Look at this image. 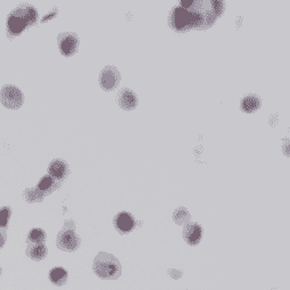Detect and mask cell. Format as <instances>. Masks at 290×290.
<instances>
[{
  "label": "cell",
  "instance_id": "cell-10",
  "mask_svg": "<svg viewBox=\"0 0 290 290\" xmlns=\"http://www.w3.org/2000/svg\"><path fill=\"white\" fill-rule=\"evenodd\" d=\"M118 102L121 108L125 111H131L137 107L138 105V98L134 95L133 91L129 90V89L124 88L122 91L119 93Z\"/></svg>",
  "mask_w": 290,
  "mask_h": 290
},
{
  "label": "cell",
  "instance_id": "cell-9",
  "mask_svg": "<svg viewBox=\"0 0 290 290\" xmlns=\"http://www.w3.org/2000/svg\"><path fill=\"white\" fill-rule=\"evenodd\" d=\"M203 238V229L198 223H189L184 229V239L190 246L198 245Z\"/></svg>",
  "mask_w": 290,
  "mask_h": 290
},
{
  "label": "cell",
  "instance_id": "cell-20",
  "mask_svg": "<svg viewBox=\"0 0 290 290\" xmlns=\"http://www.w3.org/2000/svg\"><path fill=\"white\" fill-rule=\"evenodd\" d=\"M5 241H6V232L4 229L0 228V248L5 245Z\"/></svg>",
  "mask_w": 290,
  "mask_h": 290
},
{
  "label": "cell",
  "instance_id": "cell-8",
  "mask_svg": "<svg viewBox=\"0 0 290 290\" xmlns=\"http://www.w3.org/2000/svg\"><path fill=\"white\" fill-rule=\"evenodd\" d=\"M114 227L122 235L131 232L135 227V220L129 212H121L114 219Z\"/></svg>",
  "mask_w": 290,
  "mask_h": 290
},
{
  "label": "cell",
  "instance_id": "cell-5",
  "mask_svg": "<svg viewBox=\"0 0 290 290\" xmlns=\"http://www.w3.org/2000/svg\"><path fill=\"white\" fill-rule=\"evenodd\" d=\"M7 25L9 31L14 34H20L26 26H30L31 23L27 17L25 8H17L8 17Z\"/></svg>",
  "mask_w": 290,
  "mask_h": 290
},
{
  "label": "cell",
  "instance_id": "cell-17",
  "mask_svg": "<svg viewBox=\"0 0 290 290\" xmlns=\"http://www.w3.org/2000/svg\"><path fill=\"white\" fill-rule=\"evenodd\" d=\"M24 196L27 202L32 203V202H38V200H41L42 197H44V194H42L38 188H35V189H27L24 193Z\"/></svg>",
  "mask_w": 290,
  "mask_h": 290
},
{
  "label": "cell",
  "instance_id": "cell-7",
  "mask_svg": "<svg viewBox=\"0 0 290 290\" xmlns=\"http://www.w3.org/2000/svg\"><path fill=\"white\" fill-rule=\"evenodd\" d=\"M59 50L64 56H72L77 53L79 47V39L76 33H63L58 39Z\"/></svg>",
  "mask_w": 290,
  "mask_h": 290
},
{
  "label": "cell",
  "instance_id": "cell-3",
  "mask_svg": "<svg viewBox=\"0 0 290 290\" xmlns=\"http://www.w3.org/2000/svg\"><path fill=\"white\" fill-rule=\"evenodd\" d=\"M23 93L15 86H5L0 91V101L9 110H18L23 105Z\"/></svg>",
  "mask_w": 290,
  "mask_h": 290
},
{
  "label": "cell",
  "instance_id": "cell-15",
  "mask_svg": "<svg viewBox=\"0 0 290 290\" xmlns=\"http://www.w3.org/2000/svg\"><path fill=\"white\" fill-rule=\"evenodd\" d=\"M46 233L42 229H33L27 236V244H44Z\"/></svg>",
  "mask_w": 290,
  "mask_h": 290
},
{
  "label": "cell",
  "instance_id": "cell-16",
  "mask_svg": "<svg viewBox=\"0 0 290 290\" xmlns=\"http://www.w3.org/2000/svg\"><path fill=\"white\" fill-rule=\"evenodd\" d=\"M173 220H174L177 224H180V226L186 224L190 220L189 212L186 208L180 207L179 209L175 210L174 214H173Z\"/></svg>",
  "mask_w": 290,
  "mask_h": 290
},
{
  "label": "cell",
  "instance_id": "cell-4",
  "mask_svg": "<svg viewBox=\"0 0 290 290\" xmlns=\"http://www.w3.org/2000/svg\"><path fill=\"white\" fill-rule=\"evenodd\" d=\"M199 21V16L195 15L193 13H189L187 9L182 7H177L172 13L171 16V24L177 31L186 30L188 25L197 24Z\"/></svg>",
  "mask_w": 290,
  "mask_h": 290
},
{
  "label": "cell",
  "instance_id": "cell-21",
  "mask_svg": "<svg viewBox=\"0 0 290 290\" xmlns=\"http://www.w3.org/2000/svg\"><path fill=\"white\" fill-rule=\"evenodd\" d=\"M170 275L174 279H179L181 277V272H176V270H170Z\"/></svg>",
  "mask_w": 290,
  "mask_h": 290
},
{
  "label": "cell",
  "instance_id": "cell-14",
  "mask_svg": "<svg viewBox=\"0 0 290 290\" xmlns=\"http://www.w3.org/2000/svg\"><path fill=\"white\" fill-rule=\"evenodd\" d=\"M67 271L63 268H54L49 272V280L56 286H63L67 281Z\"/></svg>",
  "mask_w": 290,
  "mask_h": 290
},
{
  "label": "cell",
  "instance_id": "cell-19",
  "mask_svg": "<svg viewBox=\"0 0 290 290\" xmlns=\"http://www.w3.org/2000/svg\"><path fill=\"white\" fill-rule=\"evenodd\" d=\"M53 184H54L53 177L49 176V175H46V176L42 177L41 181L39 182L38 189L41 191V193H45V191H47L48 189H50L51 187H53Z\"/></svg>",
  "mask_w": 290,
  "mask_h": 290
},
{
  "label": "cell",
  "instance_id": "cell-22",
  "mask_svg": "<svg viewBox=\"0 0 290 290\" xmlns=\"http://www.w3.org/2000/svg\"><path fill=\"white\" fill-rule=\"evenodd\" d=\"M191 4H193V2H191V0H189V2H182V6H184L185 9H186L187 7H189ZM184 7H182V8H184Z\"/></svg>",
  "mask_w": 290,
  "mask_h": 290
},
{
  "label": "cell",
  "instance_id": "cell-2",
  "mask_svg": "<svg viewBox=\"0 0 290 290\" xmlns=\"http://www.w3.org/2000/svg\"><path fill=\"white\" fill-rule=\"evenodd\" d=\"M76 224L71 221V226H68V221L65 223V227L58 233L57 246L59 249L65 251H74L80 246V238L76 232Z\"/></svg>",
  "mask_w": 290,
  "mask_h": 290
},
{
  "label": "cell",
  "instance_id": "cell-23",
  "mask_svg": "<svg viewBox=\"0 0 290 290\" xmlns=\"http://www.w3.org/2000/svg\"><path fill=\"white\" fill-rule=\"evenodd\" d=\"M2 271H3V270H2V268H0V274H2Z\"/></svg>",
  "mask_w": 290,
  "mask_h": 290
},
{
  "label": "cell",
  "instance_id": "cell-11",
  "mask_svg": "<svg viewBox=\"0 0 290 290\" xmlns=\"http://www.w3.org/2000/svg\"><path fill=\"white\" fill-rule=\"evenodd\" d=\"M67 165L66 163L62 160H54L49 165V176L55 177V179H63L67 174Z\"/></svg>",
  "mask_w": 290,
  "mask_h": 290
},
{
  "label": "cell",
  "instance_id": "cell-6",
  "mask_svg": "<svg viewBox=\"0 0 290 290\" xmlns=\"http://www.w3.org/2000/svg\"><path fill=\"white\" fill-rule=\"evenodd\" d=\"M121 80V74L118 68L114 66H106L102 69L99 77V83L101 88L106 91H112L118 87Z\"/></svg>",
  "mask_w": 290,
  "mask_h": 290
},
{
  "label": "cell",
  "instance_id": "cell-13",
  "mask_svg": "<svg viewBox=\"0 0 290 290\" xmlns=\"http://www.w3.org/2000/svg\"><path fill=\"white\" fill-rule=\"evenodd\" d=\"M26 255L33 261H41L47 256V247L45 244H29Z\"/></svg>",
  "mask_w": 290,
  "mask_h": 290
},
{
  "label": "cell",
  "instance_id": "cell-18",
  "mask_svg": "<svg viewBox=\"0 0 290 290\" xmlns=\"http://www.w3.org/2000/svg\"><path fill=\"white\" fill-rule=\"evenodd\" d=\"M11 215H12V210L9 207H3L2 209H0V228L4 229L7 227Z\"/></svg>",
  "mask_w": 290,
  "mask_h": 290
},
{
  "label": "cell",
  "instance_id": "cell-1",
  "mask_svg": "<svg viewBox=\"0 0 290 290\" xmlns=\"http://www.w3.org/2000/svg\"><path fill=\"white\" fill-rule=\"evenodd\" d=\"M93 272L101 279L115 280L122 274V266L114 255L99 252L93 261Z\"/></svg>",
  "mask_w": 290,
  "mask_h": 290
},
{
  "label": "cell",
  "instance_id": "cell-12",
  "mask_svg": "<svg viewBox=\"0 0 290 290\" xmlns=\"http://www.w3.org/2000/svg\"><path fill=\"white\" fill-rule=\"evenodd\" d=\"M240 107L241 111L245 112V113H254L255 111H257L261 107L260 97L256 95L246 96L244 99L241 100Z\"/></svg>",
  "mask_w": 290,
  "mask_h": 290
}]
</instances>
